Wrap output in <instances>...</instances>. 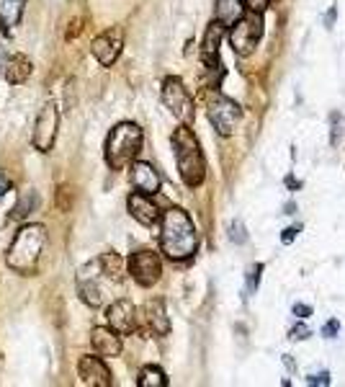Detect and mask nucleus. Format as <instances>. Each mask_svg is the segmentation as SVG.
<instances>
[{"label":"nucleus","instance_id":"1","mask_svg":"<svg viewBox=\"0 0 345 387\" xmlns=\"http://www.w3.org/2000/svg\"><path fill=\"white\" fill-rule=\"evenodd\" d=\"M160 248L170 261H188L199 250V233L194 220L181 207H170L160 220Z\"/></svg>","mask_w":345,"mask_h":387},{"label":"nucleus","instance_id":"2","mask_svg":"<svg viewBox=\"0 0 345 387\" xmlns=\"http://www.w3.org/2000/svg\"><path fill=\"white\" fill-rule=\"evenodd\" d=\"M44 246H47V227L44 225H23L16 237H13L11 248L5 253V263L8 269L16 274H36L39 266V256H42Z\"/></svg>","mask_w":345,"mask_h":387},{"label":"nucleus","instance_id":"3","mask_svg":"<svg viewBox=\"0 0 345 387\" xmlns=\"http://www.w3.org/2000/svg\"><path fill=\"white\" fill-rule=\"evenodd\" d=\"M172 150H175V163H178V173L183 183L191 189H199L206 178V161L201 145L194 132L188 129V124H181L172 132Z\"/></svg>","mask_w":345,"mask_h":387},{"label":"nucleus","instance_id":"4","mask_svg":"<svg viewBox=\"0 0 345 387\" xmlns=\"http://www.w3.org/2000/svg\"><path fill=\"white\" fill-rule=\"evenodd\" d=\"M142 140H144V134H142V129L134 121L116 124L106 137V163L114 171L129 168L131 163H134V158L140 155Z\"/></svg>","mask_w":345,"mask_h":387},{"label":"nucleus","instance_id":"5","mask_svg":"<svg viewBox=\"0 0 345 387\" xmlns=\"http://www.w3.org/2000/svg\"><path fill=\"white\" fill-rule=\"evenodd\" d=\"M260 36H263V13L258 11H248L229 29V44L240 57H248L255 52Z\"/></svg>","mask_w":345,"mask_h":387},{"label":"nucleus","instance_id":"6","mask_svg":"<svg viewBox=\"0 0 345 387\" xmlns=\"http://www.w3.org/2000/svg\"><path fill=\"white\" fill-rule=\"evenodd\" d=\"M162 104L170 108V114L181 124H191L194 121V96L188 93V88L183 86L181 78H165L162 80Z\"/></svg>","mask_w":345,"mask_h":387},{"label":"nucleus","instance_id":"7","mask_svg":"<svg viewBox=\"0 0 345 387\" xmlns=\"http://www.w3.org/2000/svg\"><path fill=\"white\" fill-rule=\"evenodd\" d=\"M206 117H209L212 127H214L222 137H229V134L238 129L240 119H242V108H240V104H235L232 98L219 96V93H216V96L209 98Z\"/></svg>","mask_w":345,"mask_h":387},{"label":"nucleus","instance_id":"8","mask_svg":"<svg viewBox=\"0 0 345 387\" xmlns=\"http://www.w3.org/2000/svg\"><path fill=\"white\" fill-rule=\"evenodd\" d=\"M127 271H129L131 279L137 281L140 287H152V284L160 281L162 261L155 250H137L127 261Z\"/></svg>","mask_w":345,"mask_h":387},{"label":"nucleus","instance_id":"9","mask_svg":"<svg viewBox=\"0 0 345 387\" xmlns=\"http://www.w3.org/2000/svg\"><path fill=\"white\" fill-rule=\"evenodd\" d=\"M57 127H60V111L52 101H47L39 108V117L34 124V148L39 152H49L54 148V137H57Z\"/></svg>","mask_w":345,"mask_h":387},{"label":"nucleus","instance_id":"10","mask_svg":"<svg viewBox=\"0 0 345 387\" xmlns=\"http://www.w3.org/2000/svg\"><path fill=\"white\" fill-rule=\"evenodd\" d=\"M121 49H124V32H121L119 26L98 34L96 39H93V44H90V52H93V57H96L103 67H111V64L116 62Z\"/></svg>","mask_w":345,"mask_h":387},{"label":"nucleus","instance_id":"11","mask_svg":"<svg viewBox=\"0 0 345 387\" xmlns=\"http://www.w3.org/2000/svg\"><path fill=\"white\" fill-rule=\"evenodd\" d=\"M225 23H219L214 19V21L209 23V29H206L204 34V42H201V62H204V67L214 75V73H219V75H225V70H222V60H219V44H222V39H225Z\"/></svg>","mask_w":345,"mask_h":387},{"label":"nucleus","instance_id":"12","mask_svg":"<svg viewBox=\"0 0 345 387\" xmlns=\"http://www.w3.org/2000/svg\"><path fill=\"white\" fill-rule=\"evenodd\" d=\"M103 274L101 269V261H93V263H88L80 269L77 274V292H80V300L86 302L88 307H101V302H103V290L98 287V277Z\"/></svg>","mask_w":345,"mask_h":387},{"label":"nucleus","instance_id":"13","mask_svg":"<svg viewBox=\"0 0 345 387\" xmlns=\"http://www.w3.org/2000/svg\"><path fill=\"white\" fill-rule=\"evenodd\" d=\"M106 320L108 325L121 336H129L137 331V307L131 305V300H116L106 307Z\"/></svg>","mask_w":345,"mask_h":387},{"label":"nucleus","instance_id":"14","mask_svg":"<svg viewBox=\"0 0 345 387\" xmlns=\"http://www.w3.org/2000/svg\"><path fill=\"white\" fill-rule=\"evenodd\" d=\"M77 377L83 385L90 387H111L114 385V377H111V369L103 364L101 354L98 356H83L80 364H77Z\"/></svg>","mask_w":345,"mask_h":387},{"label":"nucleus","instance_id":"15","mask_svg":"<svg viewBox=\"0 0 345 387\" xmlns=\"http://www.w3.org/2000/svg\"><path fill=\"white\" fill-rule=\"evenodd\" d=\"M127 209H129V215L140 222V225L144 227H152V225H157L162 220L160 215V209L155 207V202H152V196L150 194H142V191H134L127 199Z\"/></svg>","mask_w":345,"mask_h":387},{"label":"nucleus","instance_id":"16","mask_svg":"<svg viewBox=\"0 0 345 387\" xmlns=\"http://www.w3.org/2000/svg\"><path fill=\"white\" fill-rule=\"evenodd\" d=\"M90 344L96 349V354H101L103 359H114L121 354V333H116L111 325L108 328H93L90 331Z\"/></svg>","mask_w":345,"mask_h":387},{"label":"nucleus","instance_id":"17","mask_svg":"<svg viewBox=\"0 0 345 387\" xmlns=\"http://www.w3.org/2000/svg\"><path fill=\"white\" fill-rule=\"evenodd\" d=\"M131 186L142 194H157L160 191V173L152 168L150 163L134 161L131 163Z\"/></svg>","mask_w":345,"mask_h":387},{"label":"nucleus","instance_id":"18","mask_svg":"<svg viewBox=\"0 0 345 387\" xmlns=\"http://www.w3.org/2000/svg\"><path fill=\"white\" fill-rule=\"evenodd\" d=\"M34 73V62L26 54H11L5 64H3V78L11 83V86H21L29 80V75Z\"/></svg>","mask_w":345,"mask_h":387},{"label":"nucleus","instance_id":"19","mask_svg":"<svg viewBox=\"0 0 345 387\" xmlns=\"http://www.w3.org/2000/svg\"><path fill=\"white\" fill-rule=\"evenodd\" d=\"M144 320L150 325V331L155 336H168L170 333V320L165 312V302L162 300H150L144 305Z\"/></svg>","mask_w":345,"mask_h":387},{"label":"nucleus","instance_id":"20","mask_svg":"<svg viewBox=\"0 0 345 387\" xmlns=\"http://www.w3.org/2000/svg\"><path fill=\"white\" fill-rule=\"evenodd\" d=\"M245 13H248V3H245V0H216V5H214L216 21L229 26V29H232Z\"/></svg>","mask_w":345,"mask_h":387},{"label":"nucleus","instance_id":"21","mask_svg":"<svg viewBox=\"0 0 345 387\" xmlns=\"http://www.w3.org/2000/svg\"><path fill=\"white\" fill-rule=\"evenodd\" d=\"M26 3L29 0H0V23L5 26V32L13 29V26H18Z\"/></svg>","mask_w":345,"mask_h":387},{"label":"nucleus","instance_id":"22","mask_svg":"<svg viewBox=\"0 0 345 387\" xmlns=\"http://www.w3.org/2000/svg\"><path fill=\"white\" fill-rule=\"evenodd\" d=\"M101 261V269H103V277L108 281H121L124 279V269H127V263H124V258L119 253H114V250H108L103 256L98 258Z\"/></svg>","mask_w":345,"mask_h":387},{"label":"nucleus","instance_id":"23","mask_svg":"<svg viewBox=\"0 0 345 387\" xmlns=\"http://www.w3.org/2000/svg\"><path fill=\"white\" fill-rule=\"evenodd\" d=\"M36 207H39V194L34 191V189H26V191H21L18 202H16V207H13L11 220H26Z\"/></svg>","mask_w":345,"mask_h":387},{"label":"nucleus","instance_id":"24","mask_svg":"<svg viewBox=\"0 0 345 387\" xmlns=\"http://www.w3.org/2000/svg\"><path fill=\"white\" fill-rule=\"evenodd\" d=\"M137 385L140 387H168V377H165V372H162L160 366L147 364L140 372V377H137Z\"/></svg>","mask_w":345,"mask_h":387},{"label":"nucleus","instance_id":"25","mask_svg":"<svg viewBox=\"0 0 345 387\" xmlns=\"http://www.w3.org/2000/svg\"><path fill=\"white\" fill-rule=\"evenodd\" d=\"M229 240H232V243H238V246L248 243V233H245V225H242L240 220H235V222L229 225Z\"/></svg>","mask_w":345,"mask_h":387},{"label":"nucleus","instance_id":"26","mask_svg":"<svg viewBox=\"0 0 345 387\" xmlns=\"http://www.w3.org/2000/svg\"><path fill=\"white\" fill-rule=\"evenodd\" d=\"M260 274H263V266H260V263H255V266H250V271H248V290H250V292H255V290H258Z\"/></svg>","mask_w":345,"mask_h":387},{"label":"nucleus","instance_id":"27","mask_svg":"<svg viewBox=\"0 0 345 387\" xmlns=\"http://www.w3.org/2000/svg\"><path fill=\"white\" fill-rule=\"evenodd\" d=\"M289 338L292 341H304V338H309V328L307 325H294L292 331H289Z\"/></svg>","mask_w":345,"mask_h":387},{"label":"nucleus","instance_id":"28","mask_svg":"<svg viewBox=\"0 0 345 387\" xmlns=\"http://www.w3.org/2000/svg\"><path fill=\"white\" fill-rule=\"evenodd\" d=\"M309 385H330V375L327 372H314V375L307 377Z\"/></svg>","mask_w":345,"mask_h":387},{"label":"nucleus","instance_id":"29","mask_svg":"<svg viewBox=\"0 0 345 387\" xmlns=\"http://www.w3.org/2000/svg\"><path fill=\"white\" fill-rule=\"evenodd\" d=\"M245 3H248V11H258V13H263L270 5V0H245Z\"/></svg>","mask_w":345,"mask_h":387},{"label":"nucleus","instance_id":"30","mask_svg":"<svg viewBox=\"0 0 345 387\" xmlns=\"http://www.w3.org/2000/svg\"><path fill=\"white\" fill-rule=\"evenodd\" d=\"M337 331H340V322H337V320H327V322H324V328H322V336H324V338H333Z\"/></svg>","mask_w":345,"mask_h":387},{"label":"nucleus","instance_id":"31","mask_svg":"<svg viewBox=\"0 0 345 387\" xmlns=\"http://www.w3.org/2000/svg\"><path fill=\"white\" fill-rule=\"evenodd\" d=\"M340 114H333V145H340Z\"/></svg>","mask_w":345,"mask_h":387},{"label":"nucleus","instance_id":"32","mask_svg":"<svg viewBox=\"0 0 345 387\" xmlns=\"http://www.w3.org/2000/svg\"><path fill=\"white\" fill-rule=\"evenodd\" d=\"M296 233H299L296 227H286V230L281 233V243H283V246H289V243H294V237H296Z\"/></svg>","mask_w":345,"mask_h":387},{"label":"nucleus","instance_id":"33","mask_svg":"<svg viewBox=\"0 0 345 387\" xmlns=\"http://www.w3.org/2000/svg\"><path fill=\"white\" fill-rule=\"evenodd\" d=\"M294 315H296L299 320H304V318L312 315V307H309V305H294Z\"/></svg>","mask_w":345,"mask_h":387},{"label":"nucleus","instance_id":"34","mask_svg":"<svg viewBox=\"0 0 345 387\" xmlns=\"http://www.w3.org/2000/svg\"><path fill=\"white\" fill-rule=\"evenodd\" d=\"M8 189H11V178L0 171V202H3V196H5V191H8Z\"/></svg>","mask_w":345,"mask_h":387},{"label":"nucleus","instance_id":"35","mask_svg":"<svg viewBox=\"0 0 345 387\" xmlns=\"http://www.w3.org/2000/svg\"><path fill=\"white\" fill-rule=\"evenodd\" d=\"M335 16H337V8H335V5H333V8H330V11H327V13H324V26H327V29H333V23H335Z\"/></svg>","mask_w":345,"mask_h":387},{"label":"nucleus","instance_id":"36","mask_svg":"<svg viewBox=\"0 0 345 387\" xmlns=\"http://www.w3.org/2000/svg\"><path fill=\"white\" fill-rule=\"evenodd\" d=\"M294 209H296V207H294V202H289V204H286V212H283V215H294Z\"/></svg>","mask_w":345,"mask_h":387}]
</instances>
